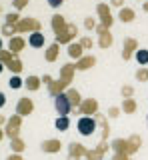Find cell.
<instances>
[{"instance_id":"obj_1","label":"cell","mask_w":148,"mask_h":160,"mask_svg":"<svg viewBox=\"0 0 148 160\" xmlns=\"http://www.w3.org/2000/svg\"><path fill=\"white\" fill-rule=\"evenodd\" d=\"M74 70H76V68H74V64H64V66L60 68V80H56V82H52L50 86H48L50 96L56 98L58 94H62L60 90L70 86V82H72V78H74Z\"/></svg>"},{"instance_id":"obj_2","label":"cell","mask_w":148,"mask_h":160,"mask_svg":"<svg viewBox=\"0 0 148 160\" xmlns=\"http://www.w3.org/2000/svg\"><path fill=\"white\" fill-rule=\"evenodd\" d=\"M76 128H78V132L82 134V136H92V134L96 132V118H92V116H82V118H78V122H76Z\"/></svg>"},{"instance_id":"obj_3","label":"cell","mask_w":148,"mask_h":160,"mask_svg":"<svg viewBox=\"0 0 148 160\" xmlns=\"http://www.w3.org/2000/svg\"><path fill=\"white\" fill-rule=\"evenodd\" d=\"M20 126H22V116H20V114H14V116H10L8 122L4 124V132H6V136L10 140H14V138H18Z\"/></svg>"},{"instance_id":"obj_4","label":"cell","mask_w":148,"mask_h":160,"mask_svg":"<svg viewBox=\"0 0 148 160\" xmlns=\"http://www.w3.org/2000/svg\"><path fill=\"white\" fill-rule=\"evenodd\" d=\"M42 30V24L38 22L36 18H22L20 22L14 26V32H40Z\"/></svg>"},{"instance_id":"obj_5","label":"cell","mask_w":148,"mask_h":160,"mask_svg":"<svg viewBox=\"0 0 148 160\" xmlns=\"http://www.w3.org/2000/svg\"><path fill=\"white\" fill-rule=\"evenodd\" d=\"M54 108H56V112L60 114V116H68V114L72 112V104H70V100H68L66 94H58V96L54 98Z\"/></svg>"},{"instance_id":"obj_6","label":"cell","mask_w":148,"mask_h":160,"mask_svg":"<svg viewBox=\"0 0 148 160\" xmlns=\"http://www.w3.org/2000/svg\"><path fill=\"white\" fill-rule=\"evenodd\" d=\"M76 32H78V28L74 26V24H66L62 32L56 34V42L58 44H70L74 40V36H76Z\"/></svg>"},{"instance_id":"obj_7","label":"cell","mask_w":148,"mask_h":160,"mask_svg":"<svg viewBox=\"0 0 148 160\" xmlns=\"http://www.w3.org/2000/svg\"><path fill=\"white\" fill-rule=\"evenodd\" d=\"M78 112L84 114V116H92V114H96L98 112V100H94V98L82 100V104L78 106Z\"/></svg>"},{"instance_id":"obj_8","label":"cell","mask_w":148,"mask_h":160,"mask_svg":"<svg viewBox=\"0 0 148 160\" xmlns=\"http://www.w3.org/2000/svg\"><path fill=\"white\" fill-rule=\"evenodd\" d=\"M96 12H98V16H100V20H102L100 24H104L106 28H110L112 22H114V18H112V14H110V8H108L106 4H98Z\"/></svg>"},{"instance_id":"obj_9","label":"cell","mask_w":148,"mask_h":160,"mask_svg":"<svg viewBox=\"0 0 148 160\" xmlns=\"http://www.w3.org/2000/svg\"><path fill=\"white\" fill-rule=\"evenodd\" d=\"M108 148H110V146L106 144V140H102V142L98 144V148H94V150H88V152H86V160H102Z\"/></svg>"},{"instance_id":"obj_10","label":"cell","mask_w":148,"mask_h":160,"mask_svg":"<svg viewBox=\"0 0 148 160\" xmlns=\"http://www.w3.org/2000/svg\"><path fill=\"white\" fill-rule=\"evenodd\" d=\"M32 110H34V102H32L30 98L24 96V98L18 100V104H16V114H20V116L24 118V116H28Z\"/></svg>"},{"instance_id":"obj_11","label":"cell","mask_w":148,"mask_h":160,"mask_svg":"<svg viewBox=\"0 0 148 160\" xmlns=\"http://www.w3.org/2000/svg\"><path fill=\"white\" fill-rule=\"evenodd\" d=\"M86 152L88 150L82 144L70 142V146H68V160H80V156H86Z\"/></svg>"},{"instance_id":"obj_12","label":"cell","mask_w":148,"mask_h":160,"mask_svg":"<svg viewBox=\"0 0 148 160\" xmlns=\"http://www.w3.org/2000/svg\"><path fill=\"white\" fill-rule=\"evenodd\" d=\"M136 50H138V42L134 38H126L124 40V48H122V58L130 60L132 54H136Z\"/></svg>"},{"instance_id":"obj_13","label":"cell","mask_w":148,"mask_h":160,"mask_svg":"<svg viewBox=\"0 0 148 160\" xmlns=\"http://www.w3.org/2000/svg\"><path fill=\"white\" fill-rule=\"evenodd\" d=\"M40 148H42V152H46V154H56V152H60L62 142L56 140V138H50V140H44Z\"/></svg>"},{"instance_id":"obj_14","label":"cell","mask_w":148,"mask_h":160,"mask_svg":"<svg viewBox=\"0 0 148 160\" xmlns=\"http://www.w3.org/2000/svg\"><path fill=\"white\" fill-rule=\"evenodd\" d=\"M26 44H28V40H24L22 36H18V34H16V36H12V38H10V44H8V50H10V52L14 54V56H16V54L20 52V50H22L24 46H26Z\"/></svg>"},{"instance_id":"obj_15","label":"cell","mask_w":148,"mask_h":160,"mask_svg":"<svg viewBox=\"0 0 148 160\" xmlns=\"http://www.w3.org/2000/svg\"><path fill=\"white\" fill-rule=\"evenodd\" d=\"M44 42H46V38H44L42 32H32L30 36H28V44H30V48H42Z\"/></svg>"},{"instance_id":"obj_16","label":"cell","mask_w":148,"mask_h":160,"mask_svg":"<svg viewBox=\"0 0 148 160\" xmlns=\"http://www.w3.org/2000/svg\"><path fill=\"white\" fill-rule=\"evenodd\" d=\"M94 64H96V58L94 56H82L76 64H74V68H76V70H88V68L94 66Z\"/></svg>"},{"instance_id":"obj_17","label":"cell","mask_w":148,"mask_h":160,"mask_svg":"<svg viewBox=\"0 0 148 160\" xmlns=\"http://www.w3.org/2000/svg\"><path fill=\"white\" fill-rule=\"evenodd\" d=\"M82 52H84V48L80 46V42H70V44H68V56H70V58L80 60Z\"/></svg>"},{"instance_id":"obj_18","label":"cell","mask_w":148,"mask_h":160,"mask_svg":"<svg viewBox=\"0 0 148 160\" xmlns=\"http://www.w3.org/2000/svg\"><path fill=\"white\" fill-rule=\"evenodd\" d=\"M58 52H60V44L52 42L50 46L46 48V56H44V58H46V62H54V60L58 58Z\"/></svg>"},{"instance_id":"obj_19","label":"cell","mask_w":148,"mask_h":160,"mask_svg":"<svg viewBox=\"0 0 148 160\" xmlns=\"http://www.w3.org/2000/svg\"><path fill=\"white\" fill-rule=\"evenodd\" d=\"M110 148L114 150V152H124V154H128V140L116 138V140H112V142H110Z\"/></svg>"},{"instance_id":"obj_20","label":"cell","mask_w":148,"mask_h":160,"mask_svg":"<svg viewBox=\"0 0 148 160\" xmlns=\"http://www.w3.org/2000/svg\"><path fill=\"white\" fill-rule=\"evenodd\" d=\"M112 40H114V38H112V34L108 32V30H104L102 34H98V46L106 50V48H110V46H112Z\"/></svg>"},{"instance_id":"obj_21","label":"cell","mask_w":148,"mask_h":160,"mask_svg":"<svg viewBox=\"0 0 148 160\" xmlns=\"http://www.w3.org/2000/svg\"><path fill=\"white\" fill-rule=\"evenodd\" d=\"M66 96H68V100H70L72 108H78V106L82 104V98H80V92H78V90L68 88V90H66Z\"/></svg>"},{"instance_id":"obj_22","label":"cell","mask_w":148,"mask_h":160,"mask_svg":"<svg viewBox=\"0 0 148 160\" xmlns=\"http://www.w3.org/2000/svg\"><path fill=\"white\" fill-rule=\"evenodd\" d=\"M40 84H42V78H38V76H28L24 80V86L28 90H32V92H36V90L40 88Z\"/></svg>"},{"instance_id":"obj_23","label":"cell","mask_w":148,"mask_h":160,"mask_svg":"<svg viewBox=\"0 0 148 160\" xmlns=\"http://www.w3.org/2000/svg\"><path fill=\"white\" fill-rule=\"evenodd\" d=\"M138 148H140V136L134 134V136L128 138V156L134 154V152H138Z\"/></svg>"},{"instance_id":"obj_24","label":"cell","mask_w":148,"mask_h":160,"mask_svg":"<svg viewBox=\"0 0 148 160\" xmlns=\"http://www.w3.org/2000/svg\"><path fill=\"white\" fill-rule=\"evenodd\" d=\"M64 26H66V20H64L60 14H54V16H52V28H54V32H56V34L62 32Z\"/></svg>"},{"instance_id":"obj_25","label":"cell","mask_w":148,"mask_h":160,"mask_svg":"<svg viewBox=\"0 0 148 160\" xmlns=\"http://www.w3.org/2000/svg\"><path fill=\"white\" fill-rule=\"evenodd\" d=\"M118 18H120L122 22H132V20H134V10L132 8H120Z\"/></svg>"},{"instance_id":"obj_26","label":"cell","mask_w":148,"mask_h":160,"mask_svg":"<svg viewBox=\"0 0 148 160\" xmlns=\"http://www.w3.org/2000/svg\"><path fill=\"white\" fill-rule=\"evenodd\" d=\"M122 112L134 114V112H136V100H134V98H126L124 102H122Z\"/></svg>"},{"instance_id":"obj_27","label":"cell","mask_w":148,"mask_h":160,"mask_svg":"<svg viewBox=\"0 0 148 160\" xmlns=\"http://www.w3.org/2000/svg\"><path fill=\"white\" fill-rule=\"evenodd\" d=\"M8 86H10L12 90H18V88H22L24 86V80L20 78V74H12L10 80H8Z\"/></svg>"},{"instance_id":"obj_28","label":"cell","mask_w":148,"mask_h":160,"mask_svg":"<svg viewBox=\"0 0 148 160\" xmlns=\"http://www.w3.org/2000/svg\"><path fill=\"white\" fill-rule=\"evenodd\" d=\"M54 126H56V130L64 132V130H68V126H70V120H68V116H58L56 122H54Z\"/></svg>"},{"instance_id":"obj_29","label":"cell","mask_w":148,"mask_h":160,"mask_svg":"<svg viewBox=\"0 0 148 160\" xmlns=\"http://www.w3.org/2000/svg\"><path fill=\"white\" fill-rule=\"evenodd\" d=\"M10 148H12V152L20 154L22 150L26 148V144H24V140H22V138H14V140H10Z\"/></svg>"},{"instance_id":"obj_30","label":"cell","mask_w":148,"mask_h":160,"mask_svg":"<svg viewBox=\"0 0 148 160\" xmlns=\"http://www.w3.org/2000/svg\"><path fill=\"white\" fill-rule=\"evenodd\" d=\"M14 58H16V56H14V54L10 52V50H4V48L0 50V62H2L4 66H8V64H10Z\"/></svg>"},{"instance_id":"obj_31","label":"cell","mask_w":148,"mask_h":160,"mask_svg":"<svg viewBox=\"0 0 148 160\" xmlns=\"http://www.w3.org/2000/svg\"><path fill=\"white\" fill-rule=\"evenodd\" d=\"M134 56H136V60H138V64H142V66H144V64H148V50H146V48H138Z\"/></svg>"},{"instance_id":"obj_32","label":"cell","mask_w":148,"mask_h":160,"mask_svg":"<svg viewBox=\"0 0 148 160\" xmlns=\"http://www.w3.org/2000/svg\"><path fill=\"white\" fill-rule=\"evenodd\" d=\"M22 66H24V64L20 62V60H18V58H14L12 62H10V64H8V66H6V68L10 70L12 74H20V72H22Z\"/></svg>"},{"instance_id":"obj_33","label":"cell","mask_w":148,"mask_h":160,"mask_svg":"<svg viewBox=\"0 0 148 160\" xmlns=\"http://www.w3.org/2000/svg\"><path fill=\"white\" fill-rule=\"evenodd\" d=\"M20 14L18 12H10V14H6V24H10V26H16L18 22H20Z\"/></svg>"},{"instance_id":"obj_34","label":"cell","mask_w":148,"mask_h":160,"mask_svg":"<svg viewBox=\"0 0 148 160\" xmlns=\"http://www.w3.org/2000/svg\"><path fill=\"white\" fill-rule=\"evenodd\" d=\"M136 80H138V82H146V80H148V68L146 66H142V68L136 70Z\"/></svg>"},{"instance_id":"obj_35","label":"cell","mask_w":148,"mask_h":160,"mask_svg":"<svg viewBox=\"0 0 148 160\" xmlns=\"http://www.w3.org/2000/svg\"><path fill=\"white\" fill-rule=\"evenodd\" d=\"M78 42H80V46L84 48V50H90L92 46H94V42H92V38H88V36H84V38H80V40H78Z\"/></svg>"},{"instance_id":"obj_36","label":"cell","mask_w":148,"mask_h":160,"mask_svg":"<svg viewBox=\"0 0 148 160\" xmlns=\"http://www.w3.org/2000/svg\"><path fill=\"white\" fill-rule=\"evenodd\" d=\"M2 36L12 38L14 36V26H10V24H4V26H2Z\"/></svg>"},{"instance_id":"obj_37","label":"cell","mask_w":148,"mask_h":160,"mask_svg":"<svg viewBox=\"0 0 148 160\" xmlns=\"http://www.w3.org/2000/svg\"><path fill=\"white\" fill-rule=\"evenodd\" d=\"M12 6H14V10H22L28 6V0H12Z\"/></svg>"},{"instance_id":"obj_38","label":"cell","mask_w":148,"mask_h":160,"mask_svg":"<svg viewBox=\"0 0 148 160\" xmlns=\"http://www.w3.org/2000/svg\"><path fill=\"white\" fill-rule=\"evenodd\" d=\"M84 28H86V30H94V28H96V22H94V18H92V16L84 18Z\"/></svg>"},{"instance_id":"obj_39","label":"cell","mask_w":148,"mask_h":160,"mask_svg":"<svg viewBox=\"0 0 148 160\" xmlns=\"http://www.w3.org/2000/svg\"><path fill=\"white\" fill-rule=\"evenodd\" d=\"M132 94H134V88L132 86H122V96H124V100L132 98Z\"/></svg>"},{"instance_id":"obj_40","label":"cell","mask_w":148,"mask_h":160,"mask_svg":"<svg viewBox=\"0 0 148 160\" xmlns=\"http://www.w3.org/2000/svg\"><path fill=\"white\" fill-rule=\"evenodd\" d=\"M112 160H130V156H128V154H124V152H114Z\"/></svg>"},{"instance_id":"obj_41","label":"cell","mask_w":148,"mask_h":160,"mask_svg":"<svg viewBox=\"0 0 148 160\" xmlns=\"http://www.w3.org/2000/svg\"><path fill=\"white\" fill-rule=\"evenodd\" d=\"M118 114H120V108H116V106H112L110 110H108V116H110V118H116Z\"/></svg>"},{"instance_id":"obj_42","label":"cell","mask_w":148,"mask_h":160,"mask_svg":"<svg viewBox=\"0 0 148 160\" xmlns=\"http://www.w3.org/2000/svg\"><path fill=\"white\" fill-rule=\"evenodd\" d=\"M62 2H64V0H48V6H50V8H58V6H62Z\"/></svg>"},{"instance_id":"obj_43","label":"cell","mask_w":148,"mask_h":160,"mask_svg":"<svg viewBox=\"0 0 148 160\" xmlns=\"http://www.w3.org/2000/svg\"><path fill=\"white\" fill-rule=\"evenodd\" d=\"M42 82L46 84V86H50V84L54 82V80H52V76H50V74H44V76H42Z\"/></svg>"},{"instance_id":"obj_44","label":"cell","mask_w":148,"mask_h":160,"mask_svg":"<svg viewBox=\"0 0 148 160\" xmlns=\"http://www.w3.org/2000/svg\"><path fill=\"white\" fill-rule=\"evenodd\" d=\"M6 160H24V158L20 156V154H16V152H12V154H10V156H8Z\"/></svg>"},{"instance_id":"obj_45","label":"cell","mask_w":148,"mask_h":160,"mask_svg":"<svg viewBox=\"0 0 148 160\" xmlns=\"http://www.w3.org/2000/svg\"><path fill=\"white\" fill-rule=\"evenodd\" d=\"M110 4L112 6H120V8H124L122 4H124V0H110Z\"/></svg>"},{"instance_id":"obj_46","label":"cell","mask_w":148,"mask_h":160,"mask_svg":"<svg viewBox=\"0 0 148 160\" xmlns=\"http://www.w3.org/2000/svg\"><path fill=\"white\" fill-rule=\"evenodd\" d=\"M4 104H6V94H4V92H0V108H2Z\"/></svg>"},{"instance_id":"obj_47","label":"cell","mask_w":148,"mask_h":160,"mask_svg":"<svg viewBox=\"0 0 148 160\" xmlns=\"http://www.w3.org/2000/svg\"><path fill=\"white\" fill-rule=\"evenodd\" d=\"M6 122H8V120H6V118H4V116H2V114H0V126H2V124H6Z\"/></svg>"},{"instance_id":"obj_48","label":"cell","mask_w":148,"mask_h":160,"mask_svg":"<svg viewBox=\"0 0 148 160\" xmlns=\"http://www.w3.org/2000/svg\"><path fill=\"white\" fill-rule=\"evenodd\" d=\"M4 136H6V132H4V130H2V128H0V140H2Z\"/></svg>"},{"instance_id":"obj_49","label":"cell","mask_w":148,"mask_h":160,"mask_svg":"<svg viewBox=\"0 0 148 160\" xmlns=\"http://www.w3.org/2000/svg\"><path fill=\"white\" fill-rule=\"evenodd\" d=\"M142 8H144V12H148V2H144V4H142Z\"/></svg>"},{"instance_id":"obj_50","label":"cell","mask_w":148,"mask_h":160,"mask_svg":"<svg viewBox=\"0 0 148 160\" xmlns=\"http://www.w3.org/2000/svg\"><path fill=\"white\" fill-rule=\"evenodd\" d=\"M4 68H6V66H4V64H2V62H0V72H2V70H4Z\"/></svg>"},{"instance_id":"obj_51","label":"cell","mask_w":148,"mask_h":160,"mask_svg":"<svg viewBox=\"0 0 148 160\" xmlns=\"http://www.w3.org/2000/svg\"><path fill=\"white\" fill-rule=\"evenodd\" d=\"M0 50H2V36H0Z\"/></svg>"},{"instance_id":"obj_52","label":"cell","mask_w":148,"mask_h":160,"mask_svg":"<svg viewBox=\"0 0 148 160\" xmlns=\"http://www.w3.org/2000/svg\"><path fill=\"white\" fill-rule=\"evenodd\" d=\"M146 122H148V116H146Z\"/></svg>"},{"instance_id":"obj_53","label":"cell","mask_w":148,"mask_h":160,"mask_svg":"<svg viewBox=\"0 0 148 160\" xmlns=\"http://www.w3.org/2000/svg\"><path fill=\"white\" fill-rule=\"evenodd\" d=\"M102 160H106V158H102Z\"/></svg>"}]
</instances>
